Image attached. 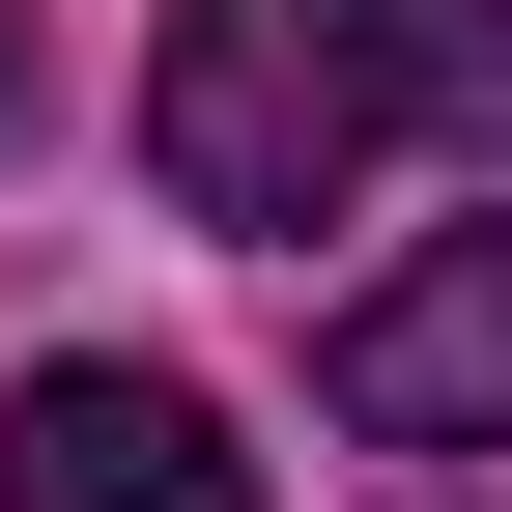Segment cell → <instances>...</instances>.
I'll use <instances>...</instances> for the list:
<instances>
[{
  "instance_id": "2",
  "label": "cell",
  "mask_w": 512,
  "mask_h": 512,
  "mask_svg": "<svg viewBox=\"0 0 512 512\" xmlns=\"http://www.w3.org/2000/svg\"><path fill=\"white\" fill-rule=\"evenodd\" d=\"M313 399H342L370 456H512V228L399 256V285H342V342H313Z\"/></svg>"
},
{
  "instance_id": "1",
  "label": "cell",
  "mask_w": 512,
  "mask_h": 512,
  "mask_svg": "<svg viewBox=\"0 0 512 512\" xmlns=\"http://www.w3.org/2000/svg\"><path fill=\"white\" fill-rule=\"evenodd\" d=\"M427 143H512V0H171L143 57V171L200 228H342Z\"/></svg>"
},
{
  "instance_id": "4",
  "label": "cell",
  "mask_w": 512,
  "mask_h": 512,
  "mask_svg": "<svg viewBox=\"0 0 512 512\" xmlns=\"http://www.w3.org/2000/svg\"><path fill=\"white\" fill-rule=\"evenodd\" d=\"M0 143H29V0H0Z\"/></svg>"
},
{
  "instance_id": "3",
  "label": "cell",
  "mask_w": 512,
  "mask_h": 512,
  "mask_svg": "<svg viewBox=\"0 0 512 512\" xmlns=\"http://www.w3.org/2000/svg\"><path fill=\"white\" fill-rule=\"evenodd\" d=\"M0 512H256V456H228L200 370H86L57 342L29 399H0Z\"/></svg>"
}]
</instances>
